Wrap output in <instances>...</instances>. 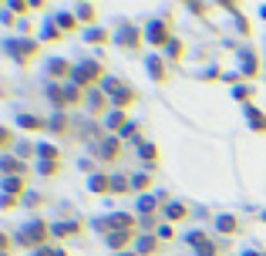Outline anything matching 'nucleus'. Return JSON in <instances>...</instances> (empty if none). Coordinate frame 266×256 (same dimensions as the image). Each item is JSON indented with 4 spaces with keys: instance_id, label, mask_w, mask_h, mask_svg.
Masks as SVG:
<instances>
[{
    "instance_id": "nucleus-1",
    "label": "nucleus",
    "mask_w": 266,
    "mask_h": 256,
    "mask_svg": "<svg viewBox=\"0 0 266 256\" xmlns=\"http://www.w3.org/2000/svg\"><path fill=\"white\" fill-rule=\"evenodd\" d=\"M51 240V223H44L41 216H34L31 223H24L20 229H17V243L24 246V250H44V246H51L47 243Z\"/></svg>"
},
{
    "instance_id": "nucleus-2",
    "label": "nucleus",
    "mask_w": 266,
    "mask_h": 256,
    "mask_svg": "<svg viewBox=\"0 0 266 256\" xmlns=\"http://www.w3.org/2000/svg\"><path fill=\"white\" fill-rule=\"evenodd\" d=\"M145 44H152L155 54H162V51L172 44V24H169L165 17H152V20L145 24Z\"/></svg>"
},
{
    "instance_id": "nucleus-3",
    "label": "nucleus",
    "mask_w": 266,
    "mask_h": 256,
    "mask_svg": "<svg viewBox=\"0 0 266 256\" xmlns=\"http://www.w3.org/2000/svg\"><path fill=\"white\" fill-rule=\"evenodd\" d=\"M111 41H115L118 48H125V51H138V48H141V41H145V31H138L132 20H118V27H115V34H111Z\"/></svg>"
},
{
    "instance_id": "nucleus-4",
    "label": "nucleus",
    "mask_w": 266,
    "mask_h": 256,
    "mask_svg": "<svg viewBox=\"0 0 266 256\" xmlns=\"http://www.w3.org/2000/svg\"><path fill=\"white\" fill-rule=\"evenodd\" d=\"M3 51H7L14 61L20 64V67H24V64H31L34 58H37L41 41H14V37H7V41H3Z\"/></svg>"
},
{
    "instance_id": "nucleus-5",
    "label": "nucleus",
    "mask_w": 266,
    "mask_h": 256,
    "mask_svg": "<svg viewBox=\"0 0 266 256\" xmlns=\"http://www.w3.org/2000/svg\"><path fill=\"white\" fill-rule=\"evenodd\" d=\"M101 78H105V74H101V64L91 61V58H88V61H81V64H74V74H71V81H74V84H81L84 91H91V88H94V81L101 84Z\"/></svg>"
},
{
    "instance_id": "nucleus-6",
    "label": "nucleus",
    "mask_w": 266,
    "mask_h": 256,
    "mask_svg": "<svg viewBox=\"0 0 266 256\" xmlns=\"http://www.w3.org/2000/svg\"><path fill=\"white\" fill-rule=\"evenodd\" d=\"M128 122H132V118H128V112H118V108H111V112L101 118V125H105V131H108V135H122Z\"/></svg>"
},
{
    "instance_id": "nucleus-7",
    "label": "nucleus",
    "mask_w": 266,
    "mask_h": 256,
    "mask_svg": "<svg viewBox=\"0 0 266 256\" xmlns=\"http://www.w3.org/2000/svg\"><path fill=\"white\" fill-rule=\"evenodd\" d=\"M118 155H122V138H118V135H105V138L98 142V159L115 162Z\"/></svg>"
},
{
    "instance_id": "nucleus-8",
    "label": "nucleus",
    "mask_w": 266,
    "mask_h": 256,
    "mask_svg": "<svg viewBox=\"0 0 266 256\" xmlns=\"http://www.w3.org/2000/svg\"><path fill=\"white\" fill-rule=\"evenodd\" d=\"M145 67H148V74H152V81H169V61H165V54H148L145 58Z\"/></svg>"
},
{
    "instance_id": "nucleus-9",
    "label": "nucleus",
    "mask_w": 266,
    "mask_h": 256,
    "mask_svg": "<svg viewBox=\"0 0 266 256\" xmlns=\"http://www.w3.org/2000/svg\"><path fill=\"white\" fill-rule=\"evenodd\" d=\"M135 101H138V91H135L132 84H122V88L111 95V108H118V112H128Z\"/></svg>"
},
{
    "instance_id": "nucleus-10",
    "label": "nucleus",
    "mask_w": 266,
    "mask_h": 256,
    "mask_svg": "<svg viewBox=\"0 0 266 256\" xmlns=\"http://www.w3.org/2000/svg\"><path fill=\"white\" fill-rule=\"evenodd\" d=\"M239 74H243V78H256V74H260V58H256L253 48H243V51H239Z\"/></svg>"
},
{
    "instance_id": "nucleus-11",
    "label": "nucleus",
    "mask_w": 266,
    "mask_h": 256,
    "mask_svg": "<svg viewBox=\"0 0 266 256\" xmlns=\"http://www.w3.org/2000/svg\"><path fill=\"white\" fill-rule=\"evenodd\" d=\"M158 243H162V240H158L155 233H138V240H135L132 250L138 256H155V253H158Z\"/></svg>"
},
{
    "instance_id": "nucleus-12",
    "label": "nucleus",
    "mask_w": 266,
    "mask_h": 256,
    "mask_svg": "<svg viewBox=\"0 0 266 256\" xmlns=\"http://www.w3.org/2000/svg\"><path fill=\"white\" fill-rule=\"evenodd\" d=\"M0 189H3V195L24 199V195H27V179H24V176H3V179H0Z\"/></svg>"
},
{
    "instance_id": "nucleus-13",
    "label": "nucleus",
    "mask_w": 266,
    "mask_h": 256,
    "mask_svg": "<svg viewBox=\"0 0 266 256\" xmlns=\"http://www.w3.org/2000/svg\"><path fill=\"white\" fill-rule=\"evenodd\" d=\"M186 243L196 250V253H205V250H216V240L209 236V233H202V229H192V233H186Z\"/></svg>"
},
{
    "instance_id": "nucleus-14",
    "label": "nucleus",
    "mask_w": 266,
    "mask_h": 256,
    "mask_svg": "<svg viewBox=\"0 0 266 256\" xmlns=\"http://www.w3.org/2000/svg\"><path fill=\"white\" fill-rule=\"evenodd\" d=\"M0 169H3V176H27V162H17L14 152L0 155Z\"/></svg>"
},
{
    "instance_id": "nucleus-15",
    "label": "nucleus",
    "mask_w": 266,
    "mask_h": 256,
    "mask_svg": "<svg viewBox=\"0 0 266 256\" xmlns=\"http://www.w3.org/2000/svg\"><path fill=\"white\" fill-rule=\"evenodd\" d=\"M162 199H165L162 192H158V195H138V199H135V209H138V216H141V219H145V216H155Z\"/></svg>"
},
{
    "instance_id": "nucleus-16",
    "label": "nucleus",
    "mask_w": 266,
    "mask_h": 256,
    "mask_svg": "<svg viewBox=\"0 0 266 256\" xmlns=\"http://www.w3.org/2000/svg\"><path fill=\"white\" fill-rule=\"evenodd\" d=\"M216 233H222V236H236V233H239V216H233V212H219V216H216Z\"/></svg>"
},
{
    "instance_id": "nucleus-17",
    "label": "nucleus",
    "mask_w": 266,
    "mask_h": 256,
    "mask_svg": "<svg viewBox=\"0 0 266 256\" xmlns=\"http://www.w3.org/2000/svg\"><path fill=\"white\" fill-rule=\"evenodd\" d=\"M243 112H246V122H250V128H253L256 135H266V112H260L256 105H246Z\"/></svg>"
},
{
    "instance_id": "nucleus-18",
    "label": "nucleus",
    "mask_w": 266,
    "mask_h": 256,
    "mask_svg": "<svg viewBox=\"0 0 266 256\" xmlns=\"http://www.w3.org/2000/svg\"><path fill=\"white\" fill-rule=\"evenodd\" d=\"M78 233H81V223H78V219L51 223V236H54V240H67V236H78Z\"/></svg>"
},
{
    "instance_id": "nucleus-19",
    "label": "nucleus",
    "mask_w": 266,
    "mask_h": 256,
    "mask_svg": "<svg viewBox=\"0 0 266 256\" xmlns=\"http://www.w3.org/2000/svg\"><path fill=\"white\" fill-rule=\"evenodd\" d=\"M47 74H51L54 81H58V78H71V74H74V64L67 61V58H51V61H47Z\"/></svg>"
},
{
    "instance_id": "nucleus-20",
    "label": "nucleus",
    "mask_w": 266,
    "mask_h": 256,
    "mask_svg": "<svg viewBox=\"0 0 266 256\" xmlns=\"http://www.w3.org/2000/svg\"><path fill=\"white\" fill-rule=\"evenodd\" d=\"M84 98H88V91H84L81 84H74V81H64V105H67V108L81 105Z\"/></svg>"
},
{
    "instance_id": "nucleus-21",
    "label": "nucleus",
    "mask_w": 266,
    "mask_h": 256,
    "mask_svg": "<svg viewBox=\"0 0 266 256\" xmlns=\"http://www.w3.org/2000/svg\"><path fill=\"white\" fill-rule=\"evenodd\" d=\"M88 189L94 192V195H108V192H111V176H105V172H94V176L88 179Z\"/></svg>"
},
{
    "instance_id": "nucleus-22",
    "label": "nucleus",
    "mask_w": 266,
    "mask_h": 256,
    "mask_svg": "<svg viewBox=\"0 0 266 256\" xmlns=\"http://www.w3.org/2000/svg\"><path fill=\"white\" fill-rule=\"evenodd\" d=\"M162 212H165V219H169V223H179V219H186V216H189V206L172 199L169 206H162Z\"/></svg>"
},
{
    "instance_id": "nucleus-23",
    "label": "nucleus",
    "mask_w": 266,
    "mask_h": 256,
    "mask_svg": "<svg viewBox=\"0 0 266 256\" xmlns=\"http://www.w3.org/2000/svg\"><path fill=\"white\" fill-rule=\"evenodd\" d=\"M74 17H78V24H94L98 20V10H94V3H78L74 7Z\"/></svg>"
},
{
    "instance_id": "nucleus-24",
    "label": "nucleus",
    "mask_w": 266,
    "mask_h": 256,
    "mask_svg": "<svg viewBox=\"0 0 266 256\" xmlns=\"http://www.w3.org/2000/svg\"><path fill=\"white\" fill-rule=\"evenodd\" d=\"M135 152H138V159H145L148 165H155V159H158V145H155V142H138Z\"/></svg>"
},
{
    "instance_id": "nucleus-25",
    "label": "nucleus",
    "mask_w": 266,
    "mask_h": 256,
    "mask_svg": "<svg viewBox=\"0 0 266 256\" xmlns=\"http://www.w3.org/2000/svg\"><path fill=\"white\" fill-rule=\"evenodd\" d=\"M37 155H41V162H58V159H61V148H58L54 142H41V145H37Z\"/></svg>"
},
{
    "instance_id": "nucleus-26",
    "label": "nucleus",
    "mask_w": 266,
    "mask_h": 256,
    "mask_svg": "<svg viewBox=\"0 0 266 256\" xmlns=\"http://www.w3.org/2000/svg\"><path fill=\"white\" fill-rule=\"evenodd\" d=\"M54 24L67 34V31H74V27H78V17H74L71 10H58V14H54Z\"/></svg>"
},
{
    "instance_id": "nucleus-27",
    "label": "nucleus",
    "mask_w": 266,
    "mask_h": 256,
    "mask_svg": "<svg viewBox=\"0 0 266 256\" xmlns=\"http://www.w3.org/2000/svg\"><path fill=\"white\" fill-rule=\"evenodd\" d=\"M17 125L24 128V131H41V128H47V122H41L37 115H20V118H17Z\"/></svg>"
},
{
    "instance_id": "nucleus-28",
    "label": "nucleus",
    "mask_w": 266,
    "mask_h": 256,
    "mask_svg": "<svg viewBox=\"0 0 266 256\" xmlns=\"http://www.w3.org/2000/svg\"><path fill=\"white\" fill-rule=\"evenodd\" d=\"M61 37H64V31H61V27L54 24V17H51V20L44 24V34H41V41H61Z\"/></svg>"
},
{
    "instance_id": "nucleus-29",
    "label": "nucleus",
    "mask_w": 266,
    "mask_h": 256,
    "mask_svg": "<svg viewBox=\"0 0 266 256\" xmlns=\"http://www.w3.org/2000/svg\"><path fill=\"white\" fill-rule=\"evenodd\" d=\"M182 51H186V48H182V41H179V37H172V44H169L162 54H165L169 61H182Z\"/></svg>"
},
{
    "instance_id": "nucleus-30",
    "label": "nucleus",
    "mask_w": 266,
    "mask_h": 256,
    "mask_svg": "<svg viewBox=\"0 0 266 256\" xmlns=\"http://www.w3.org/2000/svg\"><path fill=\"white\" fill-rule=\"evenodd\" d=\"M233 98L246 108V105H250V98H253V88H250V84H236V88H233Z\"/></svg>"
},
{
    "instance_id": "nucleus-31",
    "label": "nucleus",
    "mask_w": 266,
    "mask_h": 256,
    "mask_svg": "<svg viewBox=\"0 0 266 256\" xmlns=\"http://www.w3.org/2000/svg\"><path fill=\"white\" fill-rule=\"evenodd\" d=\"M47 128H51L54 135H61V131H67V118H64V112L51 115V118H47Z\"/></svg>"
},
{
    "instance_id": "nucleus-32",
    "label": "nucleus",
    "mask_w": 266,
    "mask_h": 256,
    "mask_svg": "<svg viewBox=\"0 0 266 256\" xmlns=\"http://www.w3.org/2000/svg\"><path fill=\"white\" fill-rule=\"evenodd\" d=\"M111 192H132V176H111Z\"/></svg>"
},
{
    "instance_id": "nucleus-33",
    "label": "nucleus",
    "mask_w": 266,
    "mask_h": 256,
    "mask_svg": "<svg viewBox=\"0 0 266 256\" xmlns=\"http://www.w3.org/2000/svg\"><path fill=\"white\" fill-rule=\"evenodd\" d=\"M37 172H41L44 179H54V176L61 172V162H37Z\"/></svg>"
},
{
    "instance_id": "nucleus-34",
    "label": "nucleus",
    "mask_w": 266,
    "mask_h": 256,
    "mask_svg": "<svg viewBox=\"0 0 266 256\" xmlns=\"http://www.w3.org/2000/svg\"><path fill=\"white\" fill-rule=\"evenodd\" d=\"M152 186V176L148 172H138V176H132V192H145Z\"/></svg>"
},
{
    "instance_id": "nucleus-35",
    "label": "nucleus",
    "mask_w": 266,
    "mask_h": 256,
    "mask_svg": "<svg viewBox=\"0 0 266 256\" xmlns=\"http://www.w3.org/2000/svg\"><path fill=\"white\" fill-rule=\"evenodd\" d=\"M84 41H88V44H98V41H108V31H105V27H91V31H84Z\"/></svg>"
},
{
    "instance_id": "nucleus-36",
    "label": "nucleus",
    "mask_w": 266,
    "mask_h": 256,
    "mask_svg": "<svg viewBox=\"0 0 266 256\" xmlns=\"http://www.w3.org/2000/svg\"><path fill=\"white\" fill-rule=\"evenodd\" d=\"M118 138H122V142H135V145H138V142H141V138H138V122H128V125H125V131H122Z\"/></svg>"
},
{
    "instance_id": "nucleus-37",
    "label": "nucleus",
    "mask_w": 266,
    "mask_h": 256,
    "mask_svg": "<svg viewBox=\"0 0 266 256\" xmlns=\"http://www.w3.org/2000/svg\"><path fill=\"white\" fill-rule=\"evenodd\" d=\"M155 236H158L162 243H169V240H175V229H172V223H162V226L155 229Z\"/></svg>"
},
{
    "instance_id": "nucleus-38",
    "label": "nucleus",
    "mask_w": 266,
    "mask_h": 256,
    "mask_svg": "<svg viewBox=\"0 0 266 256\" xmlns=\"http://www.w3.org/2000/svg\"><path fill=\"white\" fill-rule=\"evenodd\" d=\"M34 152H37V145H31V142H20V145H17V155H20V159H27V155H34Z\"/></svg>"
},
{
    "instance_id": "nucleus-39",
    "label": "nucleus",
    "mask_w": 266,
    "mask_h": 256,
    "mask_svg": "<svg viewBox=\"0 0 266 256\" xmlns=\"http://www.w3.org/2000/svg\"><path fill=\"white\" fill-rule=\"evenodd\" d=\"M209 10H212L209 3H189V14H199V17H205Z\"/></svg>"
},
{
    "instance_id": "nucleus-40",
    "label": "nucleus",
    "mask_w": 266,
    "mask_h": 256,
    "mask_svg": "<svg viewBox=\"0 0 266 256\" xmlns=\"http://www.w3.org/2000/svg\"><path fill=\"white\" fill-rule=\"evenodd\" d=\"M0 20H3V27H14V10L3 7V10H0Z\"/></svg>"
},
{
    "instance_id": "nucleus-41",
    "label": "nucleus",
    "mask_w": 266,
    "mask_h": 256,
    "mask_svg": "<svg viewBox=\"0 0 266 256\" xmlns=\"http://www.w3.org/2000/svg\"><path fill=\"white\" fill-rule=\"evenodd\" d=\"M17 202H20L17 195H3V199H0V206H3V209H17Z\"/></svg>"
},
{
    "instance_id": "nucleus-42",
    "label": "nucleus",
    "mask_w": 266,
    "mask_h": 256,
    "mask_svg": "<svg viewBox=\"0 0 266 256\" xmlns=\"http://www.w3.org/2000/svg\"><path fill=\"white\" fill-rule=\"evenodd\" d=\"M20 202H24V206H37V202H41V195H37V192H31V189H27V195H24Z\"/></svg>"
},
{
    "instance_id": "nucleus-43",
    "label": "nucleus",
    "mask_w": 266,
    "mask_h": 256,
    "mask_svg": "<svg viewBox=\"0 0 266 256\" xmlns=\"http://www.w3.org/2000/svg\"><path fill=\"white\" fill-rule=\"evenodd\" d=\"M44 256H67V250H61V246H44Z\"/></svg>"
},
{
    "instance_id": "nucleus-44",
    "label": "nucleus",
    "mask_w": 266,
    "mask_h": 256,
    "mask_svg": "<svg viewBox=\"0 0 266 256\" xmlns=\"http://www.w3.org/2000/svg\"><path fill=\"white\" fill-rule=\"evenodd\" d=\"M243 256H266V253H260V250H243Z\"/></svg>"
},
{
    "instance_id": "nucleus-45",
    "label": "nucleus",
    "mask_w": 266,
    "mask_h": 256,
    "mask_svg": "<svg viewBox=\"0 0 266 256\" xmlns=\"http://www.w3.org/2000/svg\"><path fill=\"white\" fill-rule=\"evenodd\" d=\"M196 256H219L216 250H205V253H196Z\"/></svg>"
},
{
    "instance_id": "nucleus-46",
    "label": "nucleus",
    "mask_w": 266,
    "mask_h": 256,
    "mask_svg": "<svg viewBox=\"0 0 266 256\" xmlns=\"http://www.w3.org/2000/svg\"><path fill=\"white\" fill-rule=\"evenodd\" d=\"M115 256H138V253H135V250H128V253H115Z\"/></svg>"
},
{
    "instance_id": "nucleus-47",
    "label": "nucleus",
    "mask_w": 266,
    "mask_h": 256,
    "mask_svg": "<svg viewBox=\"0 0 266 256\" xmlns=\"http://www.w3.org/2000/svg\"><path fill=\"white\" fill-rule=\"evenodd\" d=\"M260 219H263V223H266V209H263V212H260Z\"/></svg>"
},
{
    "instance_id": "nucleus-48",
    "label": "nucleus",
    "mask_w": 266,
    "mask_h": 256,
    "mask_svg": "<svg viewBox=\"0 0 266 256\" xmlns=\"http://www.w3.org/2000/svg\"><path fill=\"white\" fill-rule=\"evenodd\" d=\"M34 256H44V250H37V253H34Z\"/></svg>"
},
{
    "instance_id": "nucleus-49",
    "label": "nucleus",
    "mask_w": 266,
    "mask_h": 256,
    "mask_svg": "<svg viewBox=\"0 0 266 256\" xmlns=\"http://www.w3.org/2000/svg\"><path fill=\"white\" fill-rule=\"evenodd\" d=\"M263 20H266V7H263Z\"/></svg>"
},
{
    "instance_id": "nucleus-50",
    "label": "nucleus",
    "mask_w": 266,
    "mask_h": 256,
    "mask_svg": "<svg viewBox=\"0 0 266 256\" xmlns=\"http://www.w3.org/2000/svg\"><path fill=\"white\" fill-rule=\"evenodd\" d=\"M3 256H10V253H3Z\"/></svg>"
}]
</instances>
